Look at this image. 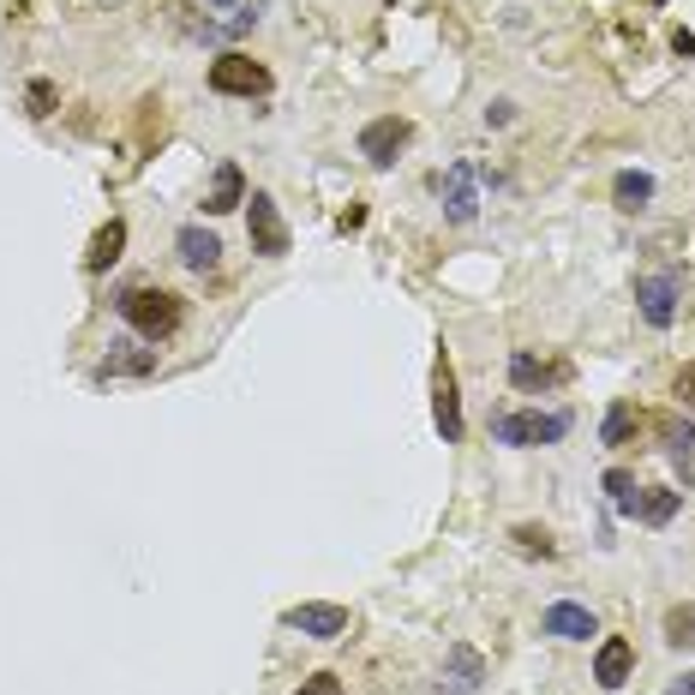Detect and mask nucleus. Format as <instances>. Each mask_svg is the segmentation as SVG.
<instances>
[{"mask_svg": "<svg viewBox=\"0 0 695 695\" xmlns=\"http://www.w3.org/2000/svg\"><path fill=\"white\" fill-rule=\"evenodd\" d=\"M114 313H121L144 343H168V336L186 324V300H181V294H168V288H144L139 283V288H121Z\"/></svg>", "mask_w": 695, "mask_h": 695, "instance_id": "obj_1", "label": "nucleus"}, {"mask_svg": "<svg viewBox=\"0 0 695 695\" xmlns=\"http://www.w3.org/2000/svg\"><path fill=\"white\" fill-rule=\"evenodd\" d=\"M564 432H570V413H540V408L492 413V438L510 443V450H540V443H558Z\"/></svg>", "mask_w": 695, "mask_h": 695, "instance_id": "obj_2", "label": "nucleus"}, {"mask_svg": "<svg viewBox=\"0 0 695 695\" xmlns=\"http://www.w3.org/2000/svg\"><path fill=\"white\" fill-rule=\"evenodd\" d=\"M211 91L216 96H270V67H258L253 54L228 49L211 61Z\"/></svg>", "mask_w": 695, "mask_h": 695, "instance_id": "obj_3", "label": "nucleus"}, {"mask_svg": "<svg viewBox=\"0 0 695 695\" xmlns=\"http://www.w3.org/2000/svg\"><path fill=\"white\" fill-rule=\"evenodd\" d=\"M246 234H253L258 258H288V222L276 211L270 192H253V198H246Z\"/></svg>", "mask_w": 695, "mask_h": 695, "instance_id": "obj_4", "label": "nucleus"}, {"mask_svg": "<svg viewBox=\"0 0 695 695\" xmlns=\"http://www.w3.org/2000/svg\"><path fill=\"white\" fill-rule=\"evenodd\" d=\"M408 139H413V126L402 114H378V121L360 126V156L372 162V168H390V162L408 151Z\"/></svg>", "mask_w": 695, "mask_h": 695, "instance_id": "obj_5", "label": "nucleus"}, {"mask_svg": "<svg viewBox=\"0 0 695 695\" xmlns=\"http://www.w3.org/2000/svg\"><path fill=\"white\" fill-rule=\"evenodd\" d=\"M432 426H438V438L443 443H462V390H456V372H450V360L438 354V366H432Z\"/></svg>", "mask_w": 695, "mask_h": 695, "instance_id": "obj_6", "label": "nucleus"}, {"mask_svg": "<svg viewBox=\"0 0 695 695\" xmlns=\"http://www.w3.org/2000/svg\"><path fill=\"white\" fill-rule=\"evenodd\" d=\"M283 624L313 635V642H343V635H348V605H318V600L313 605H288Z\"/></svg>", "mask_w": 695, "mask_h": 695, "instance_id": "obj_7", "label": "nucleus"}, {"mask_svg": "<svg viewBox=\"0 0 695 695\" xmlns=\"http://www.w3.org/2000/svg\"><path fill=\"white\" fill-rule=\"evenodd\" d=\"M654 432H660V443H665V456H672V468H677L684 486H689V480H695V426H689L677 408H665V413H654Z\"/></svg>", "mask_w": 695, "mask_h": 695, "instance_id": "obj_8", "label": "nucleus"}, {"mask_svg": "<svg viewBox=\"0 0 695 695\" xmlns=\"http://www.w3.org/2000/svg\"><path fill=\"white\" fill-rule=\"evenodd\" d=\"M564 378H570V366H564V360H540V354H528V348H515V354H510V384H515L522 396L558 390Z\"/></svg>", "mask_w": 695, "mask_h": 695, "instance_id": "obj_9", "label": "nucleus"}, {"mask_svg": "<svg viewBox=\"0 0 695 695\" xmlns=\"http://www.w3.org/2000/svg\"><path fill=\"white\" fill-rule=\"evenodd\" d=\"M677 276H642L635 283V306H642V318L654 324V330H672L677 324Z\"/></svg>", "mask_w": 695, "mask_h": 695, "instance_id": "obj_10", "label": "nucleus"}, {"mask_svg": "<svg viewBox=\"0 0 695 695\" xmlns=\"http://www.w3.org/2000/svg\"><path fill=\"white\" fill-rule=\"evenodd\" d=\"M630 672H635V642L630 635H605L600 654H594V684L600 689H624Z\"/></svg>", "mask_w": 695, "mask_h": 695, "instance_id": "obj_11", "label": "nucleus"}, {"mask_svg": "<svg viewBox=\"0 0 695 695\" xmlns=\"http://www.w3.org/2000/svg\"><path fill=\"white\" fill-rule=\"evenodd\" d=\"M540 630L552 635V642H587V635H600L594 612H587V605H575V600H558V605H545Z\"/></svg>", "mask_w": 695, "mask_h": 695, "instance_id": "obj_12", "label": "nucleus"}, {"mask_svg": "<svg viewBox=\"0 0 695 695\" xmlns=\"http://www.w3.org/2000/svg\"><path fill=\"white\" fill-rule=\"evenodd\" d=\"M156 372V348H139V343H109V354L96 360V378H151Z\"/></svg>", "mask_w": 695, "mask_h": 695, "instance_id": "obj_13", "label": "nucleus"}, {"mask_svg": "<svg viewBox=\"0 0 695 695\" xmlns=\"http://www.w3.org/2000/svg\"><path fill=\"white\" fill-rule=\"evenodd\" d=\"M241 204H246V174H241V162H216L211 192H204V216H228V211H241Z\"/></svg>", "mask_w": 695, "mask_h": 695, "instance_id": "obj_14", "label": "nucleus"}, {"mask_svg": "<svg viewBox=\"0 0 695 695\" xmlns=\"http://www.w3.org/2000/svg\"><path fill=\"white\" fill-rule=\"evenodd\" d=\"M438 186H443V216H450V222H474V211H480V198H474V162H456Z\"/></svg>", "mask_w": 695, "mask_h": 695, "instance_id": "obj_15", "label": "nucleus"}, {"mask_svg": "<svg viewBox=\"0 0 695 695\" xmlns=\"http://www.w3.org/2000/svg\"><path fill=\"white\" fill-rule=\"evenodd\" d=\"M174 253H181L186 270H216V264H222V241H216L211 228H198V222H186V228L174 234Z\"/></svg>", "mask_w": 695, "mask_h": 695, "instance_id": "obj_16", "label": "nucleus"}, {"mask_svg": "<svg viewBox=\"0 0 695 695\" xmlns=\"http://www.w3.org/2000/svg\"><path fill=\"white\" fill-rule=\"evenodd\" d=\"M443 660H450V672H443V695H474L486 684V660L468 642H456Z\"/></svg>", "mask_w": 695, "mask_h": 695, "instance_id": "obj_17", "label": "nucleus"}, {"mask_svg": "<svg viewBox=\"0 0 695 695\" xmlns=\"http://www.w3.org/2000/svg\"><path fill=\"white\" fill-rule=\"evenodd\" d=\"M121 246H126V222L121 216H109V222H102V228L91 234V253H84V270H109V264L114 258H121Z\"/></svg>", "mask_w": 695, "mask_h": 695, "instance_id": "obj_18", "label": "nucleus"}, {"mask_svg": "<svg viewBox=\"0 0 695 695\" xmlns=\"http://www.w3.org/2000/svg\"><path fill=\"white\" fill-rule=\"evenodd\" d=\"M612 198H617V211L635 216V211H647L654 204V174H642V168H624L612 181Z\"/></svg>", "mask_w": 695, "mask_h": 695, "instance_id": "obj_19", "label": "nucleus"}, {"mask_svg": "<svg viewBox=\"0 0 695 695\" xmlns=\"http://www.w3.org/2000/svg\"><path fill=\"white\" fill-rule=\"evenodd\" d=\"M635 432H642V413H635V402H612V408H605V426H600L605 450H624Z\"/></svg>", "mask_w": 695, "mask_h": 695, "instance_id": "obj_20", "label": "nucleus"}, {"mask_svg": "<svg viewBox=\"0 0 695 695\" xmlns=\"http://www.w3.org/2000/svg\"><path fill=\"white\" fill-rule=\"evenodd\" d=\"M605 492H612L617 515H642V486H635L630 468H612V474H605Z\"/></svg>", "mask_w": 695, "mask_h": 695, "instance_id": "obj_21", "label": "nucleus"}, {"mask_svg": "<svg viewBox=\"0 0 695 695\" xmlns=\"http://www.w3.org/2000/svg\"><path fill=\"white\" fill-rule=\"evenodd\" d=\"M677 510H684V492H672V486H654V492H647V486H642V522L665 528Z\"/></svg>", "mask_w": 695, "mask_h": 695, "instance_id": "obj_22", "label": "nucleus"}, {"mask_svg": "<svg viewBox=\"0 0 695 695\" xmlns=\"http://www.w3.org/2000/svg\"><path fill=\"white\" fill-rule=\"evenodd\" d=\"M510 540H515V552H528V558H558V540L545 534V528H534V522H515Z\"/></svg>", "mask_w": 695, "mask_h": 695, "instance_id": "obj_23", "label": "nucleus"}, {"mask_svg": "<svg viewBox=\"0 0 695 695\" xmlns=\"http://www.w3.org/2000/svg\"><path fill=\"white\" fill-rule=\"evenodd\" d=\"M665 642L695 647V605H672V612H665Z\"/></svg>", "mask_w": 695, "mask_h": 695, "instance_id": "obj_24", "label": "nucleus"}, {"mask_svg": "<svg viewBox=\"0 0 695 695\" xmlns=\"http://www.w3.org/2000/svg\"><path fill=\"white\" fill-rule=\"evenodd\" d=\"M24 102H31V114L42 121V114H54V102H61V91H54L49 79H31V91H24Z\"/></svg>", "mask_w": 695, "mask_h": 695, "instance_id": "obj_25", "label": "nucleus"}, {"mask_svg": "<svg viewBox=\"0 0 695 695\" xmlns=\"http://www.w3.org/2000/svg\"><path fill=\"white\" fill-rule=\"evenodd\" d=\"M294 695H343V677H330V672H318V677H306Z\"/></svg>", "mask_w": 695, "mask_h": 695, "instance_id": "obj_26", "label": "nucleus"}, {"mask_svg": "<svg viewBox=\"0 0 695 695\" xmlns=\"http://www.w3.org/2000/svg\"><path fill=\"white\" fill-rule=\"evenodd\" d=\"M677 402H684V408L695 413V360L684 366V372H677Z\"/></svg>", "mask_w": 695, "mask_h": 695, "instance_id": "obj_27", "label": "nucleus"}, {"mask_svg": "<svg viewBox=\"0 0 695 695\" xmlns=\"http://www.w3.org/2000/svg\"><path fill=\"white\" fill-rule=\"evenodd\" d=\"M515 114V102H492V109H486V126H504Z\"/></svg>", "mask_w": 695, "mask_h": 695, "instance_id": "obj_28", "label": "nucleus"}, {"mask_svg": "<svg viewBox=\"0 0 695 695\" xmlns=\"http://www.w3.org/2000/svg\"><path fill=\"white\" fill-rule=\"evenodd\" d=\"M672 49H677V54H695V31H677V37H672Z\"/></svg>", "mask_w": 695, "mask_h": 695, "instance_id": "obj_29", "label": "nucleus"}, {"mask_svg": "<svg viewBox=\"0 0 695 695\" xmlns=\"http://www.w3.org/2000/svg\"><path fill=\"white\" fill-rule=\"evenodd\" d=\"M672 695H695V672L689 677H672Z\"/></svg>", "mask_w": 695, "mask_h": 695, "instance_id": "obj_30", "label": "nucleus"}, {"mask_svg": "<svg viewBox=\"0 0 695 695\" xmlns=\"http://www.w3.org/2000/svg\"><path fill=\"white\" fill-rule=\"evenodd\" d=\"M211 7H234V0H211Z\"/></svg>", "mask_w": 695, "mask_h": 695, "instance_id": "obj_31", "label": "nucleus"}]
</instances>
